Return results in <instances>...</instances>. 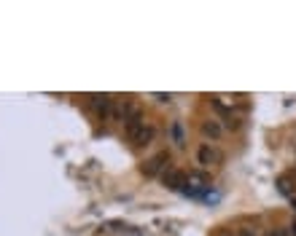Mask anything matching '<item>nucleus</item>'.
I'll list each match as a JSON object with an SVG mask.
<instances>
[{"label": "nucleus", "mask_w": 296, "mask_h": 236, "mask_svg": "<svg viewBox=\"0 0 296 236\" xmlns=\"http://www.w3.org/2000/svg\"><path fill=\"white\" fill-rule=\"evenodd\" d=\"M162 183L167 185V188H172V191H181V188L188 183V174L181 172V169H167V172L162 174Z\"/></svg>", "instance_id": "3"}, {"label": "nucleus", "mask_w": 296, "mask_h": 236, "mask_svg": "<svg viewBox=\"0 0 296 236\" xmlns=\"http://www.w3.org/2000/svg\"><path fill=\"white\" fill-rule=\"evenodd\" d=\"M277 185H280V191L286 193V196H291V185H288V180H286V177H280V180H277Z\"/></svg>", "instance_id": "9"}, {"label": "nucleus", "mask_w": 296, "mask_h": 236, "mask_svg": "<svg viewBox=\"0 0 296 236\" xmlns=\"http://www.w3.org/2000/svg\"><path fill=\"white\" fill-rule=\"evenodd\" d=\"M293 209H296V199H293Z\"/></svg>", "instance_id": "14"}, {"label": "nucleus", "mask_w": 296, "mask_h": 236, "mask_svg": "<svg viewBox=\"0 0 296 236\" xmlns=\"http://www.w3.org/2000/svg\"><path fill=\"white\" fill-rule=\"evenodd\" d=\"M143 129H146V118H129V121H124V137L129 143H135Z\"/></svg>", "instance_id": "6"}, {"label": "nucleus", "mask_w": 296, "mask_h": 236, "mask_svg": "<svg viewBox=\"0 0 296 236\" xmlns=\"http://www.w3.org/2000/svg\"><path fill=\"white\" fill-rule=\"evenodd\" d=\"M237 236H258V231H253V228H240V231H237Z\"/></svg>", "instance_id": "10"}, {"label": "nucleus", "mask_w": 296, "mask_h": 236, "mask_svg": "<svg viewBox=\"0 0 296 236\" xmlns=\"http://www.w3.org/2000/svg\"><path fill=\"white\" fill-rule=\"evenodd\" d=\"M153 137H156V126H153V124H146V129L137 134V140H135L132 145H135V148H146V145L153 143Z\"/></svg>", "instance_id": "8"}, {"label": "nucleus", "mask_w": 296, "mask_h": 236, "mask_svg": "<svg viewBox=\"0 0 296 236\" xmlns=\"http://www.w3.org/2000/svg\"><path fill=\"white\" fill-rule=\"evenodd\" d=\"M291 231H293V236H296V220L291 223Z\"/></svg>", "instance_id": "13"}, {"label": "nucleus", "mask_w": 296, "mask_h": 236, "mask_svg": "<svg viewBox=\"0 0 296 236\" xmlns=\"http://www.w3.org/2000/svg\"><path fill=\"white\" fill-rule=\"evenodd\" d=\"M170 140H172L178 148H186V129H183V121H172V124H170Z\"/></svg>", "instance_id": "7"}, {"label": "nucleus", "mask_w": 296, "mask_h": 236, "mask_svg": "<svg viewBox=\"0 0 296 236\" xmlns=\"http://www.w3.org/2000/svg\"><path fill=\"white\" fill-rule=\"evenodd\" d=\"M167 164H170V153L162 150V153H156V156H151V159H146L143 164H140V172H143L146 177H156L159 172L162 174L167 172Z\"/></svg>", "instance_id": "2"}, {"label": "nucleus", "mask_w": 296, "mask_h": 236, "mask_svg": "<svg viewBox=\"0 0 296 236\" xmlns=\"http://www.w3.org/2000/svg\"><path fill=\"white\" fill-rule=\"evenodd\" d=\"M153 97H156L159 102H170V94H153Z\"/></svg>", "instance_id": "11"}, {"label": "nucleus", "mask_w": 296, "mask_h": 236, "mask_svg": "<svg viewBox=\"0 0 296 236\" xmlns=\"http://www.w3.org/2000/svg\"><path fill=\"white\" fill-rule=\"evenodd\" d=\"M202 134L210 140V143H218V140L223 137V124L221 121H213V118H207V121H202Z\"/></svg>", "instance_id": "4"}, {"label": "nucleus", "mask_w": 296, "mask_h": 236, "mask_svg": "<svg viewBox=\"0 0 296 236\" xmlns=\"http://www.w3.org/2000/svg\"><path fill=\"white\" fill-rule=\"evenodd\" d=\"M89 102H92V108L97 110V115L102 118V121H105V118L111 115V110H113V100H111V97H105V94H102V97H100V94H94Z\"/></svg>", "instance_id": "5"}, {"label": "nucleus", "mask_w": 296, "mask_h": 236, "mask_svg": "<svg viewBox=\"0 0 296 236\" xmlns=\"http://www.w3.org/2000/svg\"><path fill=\"white\" fill-rule=\"evenodd\" d=\"M197 164L202 169H210V167H218V164H223V150L216 148L213 143H202L197 148Z\"/></svg>", "instance_id": "1"}, {"label": "nucleus", "mask_w": 296, "mask_h": 236, "mask_svg": "<svg viewBox=\"0 0 296 236\" xmlns=\"http://www.w3.org/2000/svg\"><path fill=\"white\" fill-rule=\"evenodd\" d=\"M269 236H288L286 231H269Z\"/></svg>", "instance_id": "12"}]
</instances>
